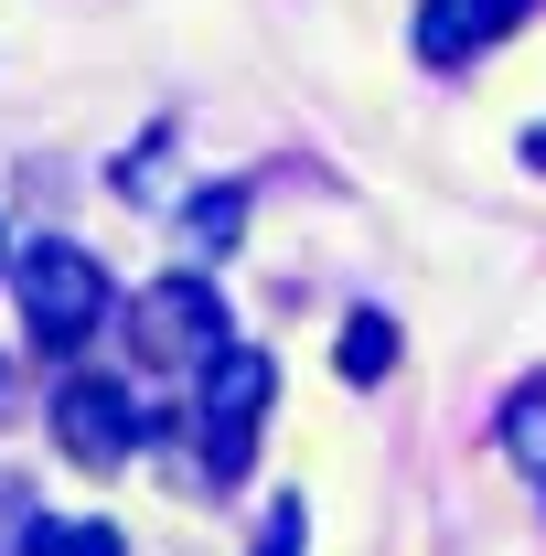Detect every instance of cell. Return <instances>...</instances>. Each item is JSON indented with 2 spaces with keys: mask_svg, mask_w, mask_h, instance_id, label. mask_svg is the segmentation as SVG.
I'll return each mask as SVG.
<instances>
[{
  "mask_svg": "<svg viewBox=\"0 0 546 556\" xmlns=\"http://www.w3.org/2000/svg\"><path fill=\"white\" fill-rule=\"evenodd\" d=\"M11 300H22V332L44 353H75L97 343V321L119 311V289H108V268L75 247V236H33L22 257H11Z\"/></svg>",
  "mask_w": 546,
  "mask_h": 556,
  "instance_id": "cell-1",
  "label": "cell"
},
{
  "mask_svg": "<svg viewBox=\"0 0 546 556\" xmlns=\"http://www.w3.org/2000/svg\"><path fill=\"white\" fill-rule=\"evenodd\" d=\"M129 343H139V364H183V375H204L214 353L236 343V332H225V289H214V278H150V289H139L129 300Z\"/></svg>",
  "mask_w": 546,
  "mask_h": 556,
  "instance_id": "cell-2",
  "label": "cell"
},
{
  "mask_svg": "<svg viewBox=\"0 0 546 556\" xmlns=\"http://www.w3.org/2000/svg\"><path fill=\"white\" fill-rule=\"evenodd\" d=\"M269 396H278V364H269V353L225 343V353L204 364V407H194V439H204V482H236V471H247Z\"/></svg>",
  "mask_w": 546,
  "mask_h": 556,
  "instance_id": "cell-3",
  "label": "cell"
},
{
  "mask_svg": "<svg viewBox=\"0 0 546 556\" xmlns=\"http://www.w3.org/2000/svg\"><path fill=\"white\" fill-rule=\"evenodd\" d=\"M54 439H65V460H86V471H119L139 439H150V417H139V396L119 375H65L54 386Z\"/></svg>",
  "mask_w": 546,
  "mask_h": 556,
  "instance_id": "cell-4",
  "label": "cell"
},
{
  "mask_svg": "<svg viewBox=\"0 0 546 556\" xmlns=\"http://www.w3.org/2000/svg\"><path fill=\"white\" fill-rule=\"evenodd\" d=\"M493 33H514L504 0H418V65H472Z\"/></svg>",
  "mask_w": 546,
  "mask_h": 556,
  "instance_id": "cell-5",
  "label": "cell"
},
{
  "mask_svg": "<svg viewBox=\"0 0 546 556\" xmlns=\"http://www.w3.org/2000/svg\"><path fill=\"white\" fill-rule=\"evenodd\" d=\"M333 364H343V386H386V375H397V321H386V311H353Z\"/></svg>",
  "mask_w": 546,
  "mask_h": 556,
  "instance_id": "cell-6",
  "label": "cell"
},
{
  "mask_svg": "<svg viewBox=\"0 0 546 556\" xmlns=\"http://www.w3.org/2000/svg\"><path fill=\"white\" fill-rule=\"evenodd\" d=\"M183 236H194V257H225V247L247 236V182H204V193L183 204Z\"/></svg>",
  "mask_w": 546,
  "mask_h": 556,
  "instance_id": "cell-7",
  "label": "cell"
},
{
  "mask_svg": "<svg viewBox=\"0 0 546 556\" xmlns=\"http://www.w3.org/2000/svg\"><path fill=\"white\" fill-rule=\"evenodd\" d=\"M504 460H514L525 482H546V375H525V386L504 396Z\"/></svg>",
  "mask_w": 546,
  "mask_h": 556,
  "instance_id": "cell-8",
  "label": "cell"
},
{
  "mask_svg": "<svg viewBox=\"0 0 546 556\" xmlns=\"http://www.w3.org/2000/svg\"><path fill=\"white\" fill-rule=\"evenodd\" d=\"M33 556H129V546H119V525H54L44 514L33 525Z\"/></svg>",
  "mask_w": 546,
  "mask_h": 556,
  "instance_id": "cell-9",
  "label": "cell"
},
{
  "mask_svg": "<svg viewBox=\"0 0 546 556\" xmlns=\"http://www.w3.org/2000/svg\"><path fill=\"white\" fill-rule=\"evenodd\" d=\"M300 546H311V503H300V492H278V503H269V525H258V546H247V556H300Z\"/></svg>",
  "mask_w": 546,
  "mask_h": 556,
  "instance_id": "cell-10",
  "label": "cell"
},
{
  "mask_svg": "<svg viewBox=\"0 0 546 556\" xmlns=\"http://www.w3.org/2000/svg\"><path fill=\"white\" fill-rule=\"evenodd\" d=\"M33 525H44V514H33V492L0 471V556H33Z\"/></svg>",
  "mask_w": 546,
  "mask_h": 556,
  "instance_id": "cell-11",
  "label": "cell"
},
{
  "mask_svg": "<svg viewBox=\"0 0 546 556\" xmlns=\"http://www.w3.org/2000/svg\"><path fill=\"white\" fill-rule=\"evenodd\" d=\"M525 161H536V172H546V118H536V129H525Z\"/></svg>",
  "mask_w": 546,
  "mask_h": 556,
  "instance_id": "cell-12",
  "label": "cell"
},
{
  "mask_svg": "<svg viewBox=\"0 0 546 556\" xmlns=\"http://www.w3.org/2000/svg\"><path fill=\"white\" fill-rule=\"evenodd\" d=\"M0 268H11V236H0Z\"/></svg>",
  "mask_w": 546,
  "mask_h": 556,
  "instance_id": "cell-13",
  "label": "cell"
}]
</instances>
